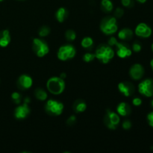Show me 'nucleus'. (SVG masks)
<instances>
[{"label": "nucleus", "instance_id": "1", "mask_svg": "<svg viewBox=\"0 0 153 153\" xmlns=\"http://www.w3.org/2000/svg\"><path fill=\"white\" fill-rule=\"evenodd\" d=\"M46 87L51 94L59 95L65 89V82L61 77H52L48 80Z\"/></svg>", "mask_w": 153, "mask_h": 153}, {"label": "nucleus", "instance_id": "2", "mask_svg": "<svg viewBox=\"0 0 153 153\" xmlns=\"http://www.w3.org/2000/svg\"><path fill=\"white\" fill-rule=\"evenodd\" d=\"M96 58L103 64H108L114 56V52L111 46L101 45L96 50Z\"/></svg>", "mask_w": 153, "mask_h": 153}, {"label": "nucleus", "instance_id": "3", "mask_svg": "<svg viewBox=\"0 0 153 153\" xmlns=\"http://www.w3.org/2000/svg\"><path fill=\"white\" fill-rule=\"evenodd\" d=\"M100 29L105 34L110 35L117 31L118 26L117 24V19L114 16L105 17L100 23Z\"/></svg>", "mask_w": 153, "mask_h": 153}, {"label": "nucleus", "instance_id": "4", "mask_svg": "<svg viewBox=\"0 0 153 153\" xmlns=\"http://www.w3.org/2000/svg\"><path fill=\"white\" fill-rule=\"evenodd\" d=\"M45 110L48 114L52 116H58L62 114L64 110V105L56 100H49L46 102Z\"/></svg>", "mask_w": 153, "mask_h": 153}, {"label": "nucleus", "instance_id": "5", "mask_svg": "<svg viewBox=\"0 0 153 153\" xmlns=\"http://www.w3.org/2000/svg\"><path fill=\"white\" fill-rule=\"evenodd\" d=\"M32 49L36 55L40 58L45 56L49 52V48L47 43L45 40L39 38L33 39Z\"/></svg>", "mask_w": 153, "mask_h": 153}, {"label": "nucleus", "instance_id": "6", "mask_svg": "<svg viewBox=\"0 0 153 153\" xmlns=\"http://www.w3.org/2000/svg\"><path fill=\"white\" fill-rule=\"evenodd\" d=\"M119 115L115 112L111 111L110 109L106 111V114L104 117V123L106 126L111 130H115L120 123Z\"/></svg>", "mask_w": 153, "mask_h": 153}, {"label": "nucleus", "instance_id": "7", "mask_svg": "<svg viewBox=\"0 0 153 153\" xmlns=\"http://www.w3.org/2000/svg\"><path fill=\"white\" fill-rule=\"evenodd\" d=\"M76 50L72 45H65L59 48L58 52V58L61 61H67L75 57Z\"/></svg>", "mask_w": 153, "mask_h": 153}, {"label": "nucleus", "instance_id": "8", "mask_svg": "<svg viewBox=\"0 0 153 153\" xmlns=\"http://www.w3.org/2000/svg\"><path fill=\"white\" fill-rule=\"evenodd\" d=\"M138 91L146 97H153V79H146L138 85Z\"/></svg>", "mask_w": 153, "mask_h": 153}, {"label": "nucleus", "instance_id": "9", "mask_svg": "<svg viewBox=\"0 0 153 153\" xmlns=\"http://www.w3.org/2000/svg\"><path fill=\"white\" fill-rule=\"evenodd\" d=\"M118 89L120 92L125 97H128L132 96L135 91L134 85L129 82H122L118 85Z\"/></svg>", "mask_w": 153, "mask_h": 153}, {"label": "nucleus", "instance_id": "10", "mask_svg": "<svg viewBox=\"0 0 153 153\" xmlns=\"http://www.w3.org/2000/svg\"><path fill=\"white\" fill-rule=\"evenodd\" d=\"M114 46H116L117 54L120 58H126L131 55V53H132L131 49H130L129 46L126 43H120L117 41L116 44L114 45Z\"/></svg>", "mask_w": 153, "mask_h": 153}, {"label": "nucleus", "instance_id": "11", "mask_svg": "<svg viewBox=\"0 0 153 153\" xmlns=\"http://www.w3.org/2000/svg\"><path fill=\"white\" fill-rule=\"evenodd\" d=\"M144 68L140 64H135L131 67L129 70V75L134 80H140L144 75Z\"/></svg>", "mask_w": 153, "mask_h": 153}, {"label": "nucleus", "instance_id": "12", "mask_svg": "<svg viewBox=\"0 0 153 153\" xmlns=\"http://www.w3.org/2000/svg\"><path fill=\"white\" fill-rule=\"evenodd\" d=\"M135 34L138 37L147 38L152 34V29L146 23H140L137 25L135 28Z\"/></svg>", "mask_w": 153, "mask_h": 153}, {"label": "nucleus", "instance_id": "13", "mask_svg": "<svg viewBox=\"0 0 153 153\" xmlns=\"http://www.w3.org/2000/svg\"><path fill=\"white\" fill-rule=\"evenodd\" d=\"M30 111L31 110H30V108L28 107V104L24 103L23 105L18 106L15 108L14 117L16 119L18 120L25 119L29 115Z\"/></svg>", "mask_w": 153, "mask_h": 153}, {"label": "nucleus", "instance_id": "14", "mask_svg": "<svg viewBox=\"0 0 153 153\" xmlns=\"http://www.w3.org/2000/svg\"><path fill=\"white\" fill-rule=\"evenodd\" d=\"M33 81L31 76L28 75H22L19 77L17 82H16V85L17 87L21 90H27L29 89L31 86H32Z\"/></svg>", "mask_w": 153, "mask_h": 153}, {"label": "nucleus", "instance_id": "15", "mask_svg": "<svg viewBox=\"0 0 153 153\" xmlns=\"http://www.w3.org/2000/svg\"><path fill=\"white\" fill-rule=\"evenodd\" d=\"M117 112L120 116L126 117L131 114V108L129 105L126 102H121L117 107Z\"/></svg>", "mask_w": 153, "mask_h": 153}, {"label": "nucleus", "instance_id": "16", "mask_svg": "<svg viewBox=\"0 0 153 153\" xmlns=\"http://www.w3.org/2000/svg\"><path fill=\"white\" fill-rule=\"evenodd\" d=\"M10 43V35L8 30H2L0 31V46L6 47Z\"/></svg>", "mask_w": 153, "mask_h": 153}, {"label": "nucleus", "instance_id": "17", "mask_svg": "<svg viewBox=\"0 0 153 153\" xmlns=\"http://www.w3.org/2000/svg\"><path fill=\"white\" fill-rule=\"evenodd\" d=\"M134 33L130 28H123L118 33V37L122 40H130L132 39Z\"/></svg>", "mask_w": 153, "mask_h": 153}, {"label": "nucleus", "instance_id": "18", "mask_svg": "<svg viewBox=\"0 0 153 153\" xmlns=\"http://www.w3.org/2000/svg\"><path fill=\"white\" fill-rule=\"evenodd\" d=\"M73 110L76 112V113H82L85 111L87 108V105L85 102L82 100H77L75 101L74 104H73Z\"/></svg>", "mask_w": 153, "mask_h": 153}, {"label": "nucleus", "instance_id": "19", "mask_svg": "<svg viewBox=\"0 0 153 153\" xmlns=\"http://www.w3.org/2000/svg\"><path fill=\"white\" fill-rule=\"evenodd\" d=\"M68 16V11L67 10V9L64 8V7H60L56 12V19L58 22H63L66 19V18Z\"/></svg>", "mask_w": 153, "mask_h": 153}, {"label": "nucleus", "instance_id": "20", "mask_svg": "<svg viewBox=\"0 0 153 153\" xmlns=\"http://www.w3.org/2000/svg\"><path fill=\"white\" fill-rule=\"evenodd\" d=\"M34 96H35V97L37 100H40V101H45L48 97L46 91L40 88H37L35 89V91H34Z\"/></svg>", "mask_w": 153, "mask_h": 153}, {"label": "nucleus", "instance_id": "21", "mask_svg": "<svg viewBox=\"0 0 153 153\" xmlns=\"http://www.w3.org/2000/svg\"><path fill=\"white\" fill-rule=\"evenodd\" d=\"M101 7L104 12H111L113 10V3L111 0H102Z\"/></svg>", "mask_w": 153, "mask_h": 153}, {"label": "nucleus", "instance_id": "22", "mask_svg": "<svg viewBox=\"0 0 153 153\" xmlns=\"http://www.w3.org/2000/svg\"><path fill=\"white\" fill-rule=\"evenodd\" d=\"M82 47L85 48V49H90L93 46V44H94V40L91 37H86L82 40Z\"/></svg>", "mask_w": 153, "mask_h": 153}, {"label": "nucleus", "instance_id": "23", "mask_svg": "<svg viewBox=\"0 0 153 153\" xmlns=\"http://www.w3.org/2000/svg\"><path fill=\"white\" fill-rule=\"evenodd\" d=\"M65 37L68 41H73L76 38V34L73 30L69 29L66 31Z\"/></svg>", "mask_w": 153, "mask_h": 153}, {"label": "nucleus", "instance_id": "24", "mask_svg": "<svg viewBox=\"0 0 153 153\" xmlns=\"http://www.w3.org/2000/svg\"><path fill=\"white\" fill-rule=\"evenodd\" d=\"M49 33H50V28L48 26H43L39 29L38 34L40 37H46L47 35H49Z\"/></svg>", "mask_w": 153, "mask_h": 153}, {"label": "nucleus", "instance_id": "25", "mask_svg": "<svg viewBox=\"0 0 153 153\" xmlns=\"http://www.w3.org/2000/svg\"><path fill=\"white\" fill-rule=\"evenodd\" d=\"M11 99L15 104L19 105L20 104L21 102V99H22V97H21L20 94H19V93L13 92V94H11Z\"/></svg>", "mask_w": 153, "mask_h": 153}, {"label": "nucleus", "instance_id": "26", "mask_svg": "<svg viewBox=\"0 0 153 153\" xmlns=\"http://www.w3.org/2000/svg\"><path fill=\"white\" fill-rule=\"evenodd\" d=\"M96 58L95 54L90 53V52H88V53H85L83 56V60L85 62H91V61H94Z\"/></svg>", "mask_w": 153, "mask_h": 153}, {"label": "nucleus", "instance_id": "27", "mask_svg": "<svg viewBox=\"0 0 153 153\" xmlns=\"http://www.w3.org/2000/svg\"><path fill=\"white\" fill-rule=\"evenodd\" d=\"M142 46L140 42L135 41L132 45V49L134 52H140L141 51Z\"/></svg>", "mask_w": 153, "mask_h": 153}, {"label": "nucleus", "instance_id": "28", "mask_svg": "<svg viewBox=\"0 0 153 153\" xmlns=\"http://www.w3.org/2000/svg\"><path fill=\"white\" fill-rule=\"evenodd\" d=\"M121 2H122L123 5L126 7H132L134 4L133 0H122Z\"/></svg>", "mask_w": 153, "mask_h": 153}, {"label": "nucleus", "instance_id": "29", "mask_svg": "<svg viewBox=\"0 0 153 153\" xmlns=\"http://www.w3.org/2000/svg\"><path fill=\"white\" fill-rule=\"evenodd\" d=\"M124 14V10L121 7H117L114 11V16L117 18L122 17L123 15Z\"/></svg>", "mask_w": 153, "mask_h": 153}, {"label": "nucleus", "instance_id": "30", "mask_svg": "<svg viewBox=\"0 0 153 153\" xmlns=\"http://www.w3.org/2000/svg\"><path fill=\"white\" fill-rule=\"evenodd\" d=\"M123 128L125 130H128L131 128V121L128 120H126L123 121L122 124Z\"/></svg>", "mask_w": 153, "mask_h": 153}, {"label": "nucleus", "instance_id": "31", "mask_svg": "<svg viewBox=\"0 0 153 153\" xmlns=\"http://www.w3.org/2000/svg\"><path fill=\"white\" fill-rule=\"evenodd\" d=\"M76 117H75L74 115H72V116H70V117L67 119V124L68 126H73V125H74L75 123H76Z\"/></svg>", "mask_w": 153, "mask_h": 153}, {"label": "nucleus", "instance_id": "32", "mask_svg": "<svg viewBox=\"0 0 153 153\" xmlns=\"http://www.w3.org/2000/svg\"><path fill=\"white\" fill-rule=\"evenodd\" d=\"M147 120H148V123H149V125L153 128V111L150 112L149 114H148Z\"/></svg>", "mask_w": 153, "mask_h": 153}, {"label": "nucleus", "instance_id": "33", "mask_svg": "<svg viewBox=\"0 0 153 153\" xmlns=\"http://www.w3.org/2000/svg\"><path fill=\"white\" fill-rule=\"evenodd\" d=\"M132 103H133V105H134L140 106V105L142 104L141 99L138 98V97H136V98H134V100H132Z\"/></svg>", "mask_w": 153, "mask_h": 153}, {"label": "nucleus", "instance_id": "34", "mask_svg": "<svg viewBox=\"0 0 153 153\" xmlns=\"http://www.w3.org/2000/svg\"><path fill=\"white\" fill-rule=\"evenodd\" d=\"M117 42V40L115 37H111L108 40V46H111L112 47V46H114L115 44H116Z\"/></svg>", "mask_w": 153, "mask_h": 153}, {"label": "nucleus", "instance_id": "35", "mask_svg": "<svg viewBox=\"0 0 153 153\" xmlns=\"http://www.w3.org/2000/svg\"><path fill=\"white\" fill-rule=\"evenodd\" d=\"M30 101H31V100H30L29 97H26V98H25V100H24V103H26V104H28V103L30 102Z\"/></svg>", "mask_w": 153, "mask_h": 153}, {"label": "nucleus", "instance_id": "36", "mask_svg": "<svg viewBox=\"0 0 153 153\" xmlns=\"http://www.w3.org/2000/svg\"><path fill=\"white\" fill-rule=\"evenodd\" d=\"M60 77H61V79H65V78H66V74H65V73H61V76H60Z\"/></svg>", "mask_w": 153, "mask_h": 153}, {"label": "nucleus", "instance_id": "37", "mask_svg": "<svg viewBox=\"0 0 153 153\" xmlns=\"http://www.w3.org/2000/svg\"><path fill=\"white\" fill-rule=\"evenodd\" d=\"M137 1H138V2H140V3H141V4H143V3H145L146 1V0H137Z\"/></svg>", "mask_w": 153, "mask_h": 153}, {"label": "nucleus", "instance_id": "38", "mask_svg": "<svg viewBox=\"0 0 153 153\" xmlns=\"http://www.w3.org/2000/svg\"><path fill=\"white\" fill-rule=\"evenodd\" d=\"M150 66H151V67H152V70H153V59L150 61Z\"/></svg>", "mask_w": 153, "mask_h": 153}, {"label": "nucleus", "instance_id": "39", "mask_svg": "<svg viewBox=\"0 0 153 153\" xmlns=\"http://www.w3.org/2000/svg\"><path fill=\"white\" fill-rule=\"evenodd\" d=\"M151 105H152V107L153 108V100H152V102H151Z\"/></svg>", "mask_w": 153, "mask_h": 153}, {"label": "nucleus", "instance_id": "40", "mask_svg": "<svg viewBox=\"0 0 153 153\" xmlns=\"http://www.w3.org/2000/svg\"><path fill=\"white\" fill-rule=\"evenodd\" d=\"M152 52H153V43L152 44Z\"/></svg>", "mask_w": 153, "mask_h": 153}, {"label": "nucleus", "instance_id": "41", "mask_svg": "<svg viewBox=\"0 0 153 153\" xmlns=\"http://www.w3.org/2000/svg\"><path fill=\"white\" fill-rule=\"evenodd\" d=\"M4 1V0H0V1Z\"/></svg>", "mask_w": 153, "mask_h": 153}]
</instances>
